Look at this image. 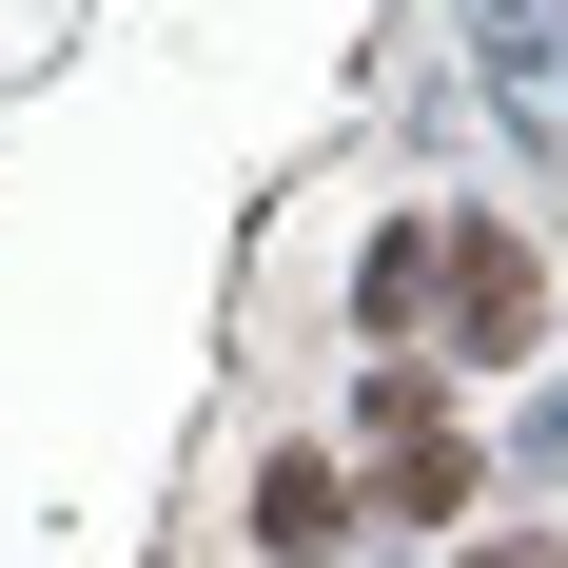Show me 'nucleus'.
<instances>
[{"instance_id": "nucleus-1", "label": "nucleus", "mask_w": 568, "mask_h": 568, "mask_svg": "<svg viewBox=\"0 0 568 568\" xmlns=\"http://www.w3.org/2000/svg\"><path fill=\"white\" fill-rule=\"evenodd\" d=\"M432 294H452V353H529V314H549V275H529V235H432Z\"/></svg>"}, {"instance_id": "nucleus-2", "label": "nucleus", "mask_w": 568, "mask_h": 568, "mask_svg": "<svg viewBox=\"0 0 568 568\" xmlns=\"http://www.w3.org/2000/svg\"><path fill=\"white\" fill-rule=\"evenodd\" d=\"M334 529H353V470L334 452H275V470H255V549H275V568H314Z\"/></svg>"}, {"instance_id": "nucleus-3", "label": "nucleus", "mask_w": 568, "mask_h": 568, "mask_svg": "<svg viewBox=\"0 0 568 568\" xmlns=\"http://www.w3.org/2000/svg\"><path fill=\"white\" fill-rule=\"evenodd\" d=\"M373 510H470V432H373Z\"/></svg>"}, {"instance_id": "nucleus-4", "label": "nucleus", "mask_w": 568, "mask_h": 568, "mask_svg": "<svg viewBox=\"0 0 568 568\" xmlns=\"http://www.w3.org/2000/svg\"><path fill=\"white\" fill-rule=\"evenodd\" d=\"M353 314H373V334H412V314H432V216H393L373 255H353Z\"/></svg>"}, {"instance_id": "nucleus-5", "label": "nucleus", "mask_w": 568, "mask_h": 568, "mask_svg": "<svg viewBox=\"0 0 568 568\" xmlns=\"http://www.w3.org/2000/svg\"><path fill=\"white\" fill-rule=\"evenodd\" d=\"M452 568H568V549H549V529H490V549H452Z\"/></svg>"}, {"instance_id": "nucleus-6", "label": "nucleus", "mask_w": 568, "mask_h": 568, "mask_svg": "<svg viewBox=\"0 0 568 568\" xmlns=\"http://www.w3.org/2000/svg\"><path fill=\"white\" fill-rule=\"evenodd\" d=\"M529 470H568V393H529Z\"/></svg>"}]
</instances>
